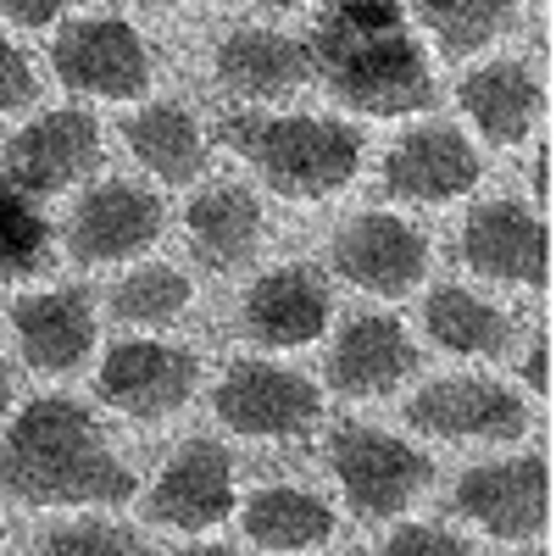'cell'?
I'll list each match as a JSON object with an SVG mask.
<instances>
[{
    "mask_svg": "<svg viewBox=\"0 0 556 556\" xmlns=\"http://www.w3.org/2000/svg\"><path fill=\"white\" fill-rule=\"evenodd\" d=\"M379 556H473L468 540H456L451 529H429V523H412L401 534H390V545Z\"/></svg>",
    "mask_w": 556,
    "mask_h": 556,
    "instance_id": "f546056e",
    "label": "cell"
},
{
    "mask_svg": "<svg viewBox=\"0 0 556 556\" xmlns=\"http://www.w3.org/2000/svg\"><path fill=\"white\" fill-rule=\"evenodd\" d=\"M7 406H12V367L0 362V417H7Z\"/></svg>",
    "mask_w": 556,
    "mask_h": 556,
    "instance_id": "d6a6232c",
    "label": "cell"
},
{
    "mask_svg": "<svg viewBox=\"0 0 556 556\" xmlns=\"http://www.w3.org/2000/svg\"><path fill=\"white\" fill-rule=\"evenodd\" d=\"M184 228H190V245L201 256V267L212 273H235L256 256V240H262V206L251 190L240 184H212L190 201L184 212Z\"/></svg>",
    "mask_w": 556,
    "mask_h": 556,
    "instance_id": "ffe728a7",
    "label": "cell"
},
{
    "mask_svg": "<svg viewBox=\"0 0 556 556\" xmlns=\"http://www.w3.org/2000/svg\"><path fill=\"white\" fill-rule=\"evenodd\" d=\"M406 417L445 440H523L534 424L523 395L484 379H440L429 390H417L406 401Z\"/></svg>",
    "mask_w": 556,
    "mask_h": 556,
    "instance_id": "4fadbf2b",
    "label": "cell"
},
{
    "mask_svg": "<svg viewBox=\"0 0 556 556\" xmlns=\"http://www.w3.org/2000/svg\"><path fill=\"white\" fill-rule=\"evenodd\" d=\"M456 96L490 146H523L540 123V84L523 62H490L462 78Z\"/></svg>",
    "mask_w": 556,
    "mask_h": 556,
    "instance_id": "44dd1931",
    "label": "cell"
},
{
    "mask_svg": "<svg viewBox=\"0 0 556 556\" xmlns=\"http://www.w3.org/2000/svg\"><path fill=\"white\" fill-rule=\"evenodd\" d=\"M323 451L356 518H395L434 479V462L424 451L379 429H334Z\"/></svg>",
    "mask_w": 556,
    "mask_h": 556,
    "instance_id": "277c9868",
    "label": "cell"
},
{
    "mask_svg": "<svg viewBox=\"0 0 556 556\" xmlns=\"http://www.w3.org/2000/svg\"><path fill=\"white\" fill-rule=\"evenodd\" d=\"M212 406H217V417H223L235 434L285 440V434H301V429L317 424L323 395H317L301 374L262 367V362H240V367H228V379L217 384Z\"/></svg>",
    "mask_w": 556,
    "mask_h": 556,
    "instance_id": "9c48e42d",
    "label": "cell"
},
{
    "mask_svg": "<svg viewBox=\"0 0 556 556\" xmlns=\"http://www.w3.org/2000/svg\"><path fill=\"white\" fill-rule=\"evenodd\" d=\"M12 329L23 356L39 374H73L96 351V306L84 290H51V295H23L12 306Z\"/></svg>",
    "mask_w": 556,
    "mask_h": 556,
    "instance_id": "d6986e66",
    "label": "cell"
},
{
    "mask_svg": "<svg viewBox=\"0 0 556 556\" xmlns=\"http://www.w3.org/2000/svg\"><path fill=\"white\" fill-rule=\"evenodd\" d=\"M51 262V223L39 217L34 195L0 178V285H23Z\"/></svg>",
    "mask_w": 556,
    "mask_h": 556,
    "instance_id": "d4e9b609",
    "label": "cell"
},
{
    "mask_svg": "<svg viewBox=\"0 0 556 556\" xmlns=\"http://www.w3.org/2000/svg\"><path fill=\"white\" fill-rule=\"evenodd\" d=\"M123 139H128V151L146 162L162 184H190L206 167V139H201L195 117L184 106H146V112H134Z\"/></svg>",
    "mask_w": 556,
    "mask_h": 556,
    "instance_id": "603a6c76",
    "label": "cell"
},
{
    "mask_svg": "<svg viewBox=\"0 0 556 556\" xmlns=\"http://www.w3.org/2000/svg\"><path fill=\"white\" fill-rule=\"evenodd\" d=\"M0 490L28 506H123L139 484L78 401L39 395L0 440Z\"/></svg>",
    "mask_w": 556,
    "mask_h": 556,
    "instance_id": "6da1fadb",
    "label": "cell"
},
{
    "mask_svg": "<svg viewBox=\"0 0 556 556\" xmlns=\"http://www.w3.org/2000/svg\"><path fill=\"white\" fill-rule=\"evenodd\" d=\"M195 379H201V362L184 351V345L128 340V345H117V351L101 362L96 395H101L112 412L151 424V417H167V412H178L184 401H190V395H195Z\"/></svg>",
    "mask_w": 556,
    "mask_h": 556,
    "instance_id": "8992f818",
    "label": "cell"
},
{
    "mask_svg": "<svg viewBox=\"0 0 556 556\" xmlns=\"http://www.w3.org/2000/svg\"><path fill=\"white\" fill-rule=\"evenodd\" d=\"M329 317H334L329 285L312 267H278L256 278V290L245 295V329L256 345H273V351L312 345L329 329Z\"/></svg>",
    "mask_w": 556,
    "mask_h": 556,
    "instance_id": "e0dca14e",
    "label": "cell"
},
{
    "mask_svg": "<svg viewBox=\"0 0 556 556\" xmlns=\"http://www.w3.org/2000/svg\"><path fill=\"white\" fill-rule=\"evenodd\" d=\"M146 513L167 529H184V534L223 523L235 513V462H228V451L212 440L178 445V456L162 468V479L146 501Z\"/></svg>",
    "mask_w": 556,
    "mask_h": 556,
    "instance_id": "5bb4252c",
    "label": "cell"
},
{
    "mask_svg": "<svg viewBox=\"0 0 556 556\" xmlns=\"http://www.w3.org/2000/svg\"><path fill=\"white\" fill-rule=\"evenodd\" d=\"M312 56L306 45L290 34H273V28H235L217 45V84L228 89L235 101H285L295 89H306Z\"/></svg>",
    "mask_w": 556,
    "mask_h": 556,
    "instance_id": "2e32d148",
    "label": "cell"
},
{
    "mask_svg": "<svg viewBox=\"0 0 556 556\" xmlns=\"http://www.w3.org/2000/svg\"><path fill=\"white\" fill-rule=\"evenodd\" d=\"M156 235H162V201L151 190H139V184L112 178L78 201V212L67 223V251H73V262L101 267V262L151 251Z\"/></svg>",
    "mask_w": 556,
    "mask_h": 556,
    "instance_id": "7c38bea8",
    "label": "cell"
},
{
    "mask_svg": "<svg viewBox=\"0 0 556 556\" xmlns=\"http://www.w3.org/2000/svg\"><path fill=\"white\" fill-rule=\"evenodd\" d=\"M523 379H529V390H534V395H545V390H551V351H545V345H534V351H529Z\"/></svg>",
    "mask_w": 556,
    "mask_h": 556,
    "instance_id": "1f68e13d",
    "label": "cell"
},
{
    "mask_svg": "<svg viewBox=\"0 0 556 556\" xmlns=\"http://www.w3.org/2000/svg\"><path fill=\"white\" fill-rule=\"evenodd\" d=\"M39 556H139V540L123 523L84 518V523H62L51 540L39 545Z\"/></svg>",
    "mask_w": 556,
    "mask_h": 556,
    "instance_id": "83f0119b",
    "label": "cell"
},
{
    "mask_svg": "<svg viewBox=\"0 0 556 556\" xmlns=\"http://www.w3.org/2000/svg\"><path fill=\"white\" fill-rule=\"evenodd\" d=\"M424 23L445 56H473L518 23V7L513 0H440V7H424Z\"/></svg>",
    "mask_w": 556,
    "mask_h": 556,
    "instance_id": "484cf974",
    "label": "cell"
},
{
    "mask_svg": "<svg viewBox=\"0 0 556 556\" xmlns=\"http://www.w3.org/2000/svg\"><path fill=\"white\" fill-rule=\"evenodd\" d=\"M534 195H540V201H545V195H551V167H545V162H540V167H534Z\"/></svg>",
    "mask_w": 556,
    "mask_h": 556,
    "instance_id": "836d02e7",
    "label": "cell"
},
{
    "mask_svg": "<svg viewBox=\"0 0 556 556\" xmlns=\"http://www.w3.org/2000/svg\"><path fill=\"white\" fill-rule=\"evenodd\" d=\"M184 306H190V278H184L178 267H139L112 290V312L123 323H139V329L173 323Z\"/></svg>",
    "mask_w": 556,
    "mask_h": 556,
    "instance_id": "4316f807",
    "label": "cell"
},
{
    "mask_svg": "<svg viewBox=\"0 0 556 556\" xmlns=\"http://www.w3.org/2000/svg\"><path fill=\"white\" fill-rule=\"evenodd\" d=\"M417 367V345L406 340V329L395 317H351L345 334L334 340L329 351V379L340 395H356V401H374V395H390L406 374Z\"/></svg>",
    "mask_w": 556,
    "mask_h": 556,
    "instance_id": "ac0fdd59",
    "label": "cell"
},
{
    "mask_svg": "<svg viewBox=\"0 0 556 556\" xmlns=\"http://www.w3.org/2000/svg\"><path fill=\"white\" fill-rule=\"evenodd\" d=\"M424 317H429V334L456 356H501L506 340H513L506 312H495L490 301H479L468 290H434Z\"/></svg>",
    "mask_w": 556,
    "mask_h": 556,
    "instance_id": "cb8c5ba5",
    "label": "cell"
},
{
    "mask_svg": "<svg viewBox=\"0 0 556 556\" xmlns=\"http://www.w3.org/2000/svg\"><path fill=\"white\" fill-rule=\"evenodd\" d=\"M178 556H235L228 545H190V551H178Z\"/></svg>",
    "mask_w": 556,
    "mask_h": 556,
    "instance_id": "e575fe53",
    "label": "cell"
},
{
    "mask_svg": "<svg viewBox=\"0 0 556 556\" xmlns=\"http://www.w3.org/2000/svg\"><path fill=\"white\" fill-rule=\"evenodd\" d=\"M462 262L501 285H523V290H545L551 278V235L534 212H523L518 201H490L479 212H468L462 223Z\"/></svg>",
    "mask_w": 556,
    "mask_h": 556,
    "instance_id": "8fae6325",
    "label": "cell"
},
{
    "mask_svg": "<svg viewBox=\"0 0 556 556\" xmlns=\"http://www.w3.org/2000/svg\"><path fill=\"white\" fill-rule=\"evenodd\" d=\"M0 17H12L23 28H45V23L62 17V7L56 0H0Z\"/></svg>",
    "mask_w": 556,
    "mask_h": 556,
    "instance_id": "4dcf8cb0",
    "label": "cell"
},
{
    "mask_svg": "<svg viewBox=\"0 0 556 556\" xmlns=\"http://www.w3.org/2000/svg\"><path fill=\"white\" fill-rule=\"evenodd\" d=\"M529 556H534V551H529Z\"/></svg>",
    "mask_w": 556,
    "mask_h": 556,
    "instance_id": "8d00e7d4",
    "label": "cell"
},
{
    "mask_svg": "<svg viewBox=\"0 0 556 556\" xmlns=\"http://www.w3.org/2000/svg\"><path fill=\"white\" fill-rule=\"evenodd\" d=\"M0 534H7V529H0Z\"/></svg>",
    "mask_w": 556,
    "mask_h": 556,
    "instance_id": "d590c367",
    "label": "cell"
},
{
    "mask_svg": "<svg viewBox=\"0 0 556 556\" xmlns=\"http://www.w3.org/2000/svg\"><path fill=\"white\" fill-rule=\"evenodd\" d=\"M223 139L245 162L262 167V178L290 201H323L345 190L362 167V134L340 117H256L228 112Z\"/></svg>",
    "mask_w": 556,
    "mask_h": 556,
    "instance_id": "3957f363",
    "label": "cell"
},
{
    "mask_svg": "<svg viewBox=\"0 0 556 556\" xmlns=\"http://www.w3.org/2000/svg\"><path fill=\"white\" fill-rule=\"evenodd\" d=\"M306 56H312V73L356 112L401 117V112H424L434 101V73L406 28L367 34V28L340 23L334 12H323L317 34L306 39Z\"/></svg>",
    "mask_w": 556,
    "mask_h": 556,
    "instance_id": "7a4b0ae2",
    "label": "cell"
},
{
    "mask_svg": "<svg viewBox=\"0 0 556 556\" xmlns=\"http://www.w3.org/2000/svg\"><path fill=\"white\" fill-rule=\"evenodd\" d=\"M479 151L445 123L412 128L384 162V190L401 201H456L479 184Z\"/></svg>",
    "mask_w": 556,
    "mask_h": 556,
    "instance_id": "9a60e30c",
    "label": "cell"
},
{
    "mask_svg": "<svg viewBox=\"0 0 556 556\" xmlns=\"http://www.w3.org/2000/svg\"><path fill=\"white\" fill-rule=\"evenodd\" d=\"M334 267L356 290L406 295V290L424 285V273H429V240L390 212H362L334 235Z\"/></svg>",
    "mask_w": 556,
    "mask_h": 556,
    "instance_id": "30bf717a",
    "label": "cell"
},
{
    "mask_svg": "<svg viewBox=\"0 0 556 556\" xmlns=\"http://www.w3.org/2000/svg\"><path fill=\"white\" fill-rule=\"evenodd\" d=\"M34 96H39L34 62L0 34V112H23V106H34Z\"/></svg>",
    "mask_w": 556,
    "mask_h": 556,
    "instance_id": "f1b7e54d",
    "label": "cell"
},
{
    "mask_svg": "<svg viewBox=\"0 0 556 556\" xmlns=\"http://www.w3.org/2000/svg\"><path fill=\"white\" fill-rule=\"evenodd\" d=\"M245 534L267 551H317L334 540V513L312 490L267 484L245 501Z\"/></svg>",
    "mask_w": 556,
    "mask_h": 556,
    "instance_id": "7402d4cb",
    "label": "cell"
},
{
    "mask_svg": "<svg viewBox=\"0 0 556 556\" xmlns=\"http://www.w3.org/2000/svg\"><path fill=\"white\" fill-rule=\"evenodd\" d=\"M101 162V128L89 112L62 106L45 112L28 128L12 134L7 146V184H17L23 195H56L67 184H78L89 167Z\"/></svg>",
    "mask_w": 556,
    "mask_h": 556,
    "instance_id": "ba28073f",
    "label": "cell"
},
{
    "mask_svg": "<svg viewBox=\"0 0 556 556\" xmlns=\"http://www.w3.org/2000/svg\"><path fill=\"white\" fill-rule=\"evenodd\" d=\"M51 67L78 96L139 101L151 89V45L123 17H78L51 45Z\"/></svg>",
    "mask_w": 556,
    "mask_h": 556,
    "instance_id": "5b68a950",
    "label": "cell"
},
{
    "mask_svg": "<svg viewBox=\"0 0 556 556\" xmlns=\"http://www.w3.org/2000/svg\"><path fill=\"white\" fill-rule=\"evenodd\" d=\"M456 513L495 540H529L551 518V473L540 456L484 462L456 479Z\"/></svg>",
    "mask_w": 556,
    "mask_h": 556,
    "instance_id": "52a82bcc",
    "label": "cell"
}]
</instances>
